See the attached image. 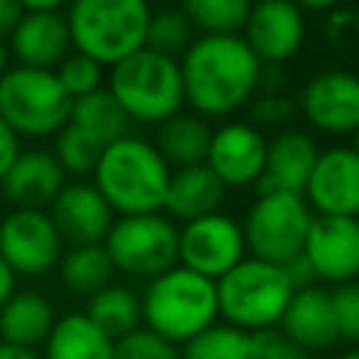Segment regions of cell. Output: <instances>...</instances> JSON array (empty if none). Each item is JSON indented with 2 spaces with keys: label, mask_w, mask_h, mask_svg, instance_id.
<instances>
[{
  "label": "cell",
  "mask_w": 359,
  "mask_h": 359,
  "mask_svg": "<svg viewBox=\"0 0 359 359\" xmlns=\"http://www.w3.org/2000/svg\"><path fill=\"white\" fill-rule=\"evenodd\" d=\"M62 238L48 210H8L0 219V258L14 275H45L62 261Z\"/></svg>",
  "instance_id": "obj_10"
},
{
  "label": "cell",
  "mask_w": 359,
  "mask_h": 359,
  "mask_svg": "<svg viewBox=\"0 0 359 359\" xmlns=\"http://www.w3.org/2000/svg\"><path fill=\"white\" fill-rule=\"evenodd\" d=\"M56 320L48 297L39 292H14L0 309V339L3 345L36 351L50 337Z\"/></svg>",
  "instance_id": "obj_23"
},
{
  "label": "cell",
  "mask_w": 359,
  "mask_h": 359,
  "mask_svg": "<svg viewBox=\"0 0 359 359\" xmlns=\"http://www.w3.org/2000/svg\"><path fill=\"white\" fill-rule=\"evenodd\" d=\"M115 272L132 278H160L180 266V230L163 213L121 216L104 238Z\"/></svg>",
  "instance_id": "obj_9"
},
{
  "label": "cell",
  "mask_w": 359,
  "mask_h": 359,
  "mask_svg": "<svg viewBox=\"0 0 359 359\" xmlns=\"http://www.w3.org/2000/svg\"><path fill=\"white\" fill-rule=\"evenodd\" d=\"M84 314L109 339H121V337H126V334H132V331H137L143 325L140 297L132 289L112 286V283L107 289L95 292L93 297H87Z\"/></svg>",
  "instance_id": "obj_27"
},
{
  "label": "cell",
  "mask_w": 359,
  "mask_h": 359,
  "mask_svg": "<svg viewBox=\"0 0 359 359\" xmlns=\"http://www.w3.org/2000/svg\"><path fill=\"white\" fill-rule=\"evenodd\" d=\"M48 216L59 238L67 241L70 247L104 244L109 227L115 224V213L107 205V199L98 194L93 182L84 180L67 182L48 208Z\"/></svg>",
  "instance_id": "obj_18"
},
{
  "label": "cell",
  "mask_w": 359,
  "mask_h": 359,
  "mask_svg": "<svg viewBox=\"0 0 359 359\" xmlns=\"http://www.w3.org/2000/svg\"><path fill=\"white\" fill-rule=\"evenodd\" d=\"M115 266L104 250V244H90V247H70L62 261H59V278L65 289L73 294L93 297L95 292L107 289L112 283Z\"/></svg>",
  "instance_id": "obj_28"
},
{
  "label": "cell",
  "mask_w": 359,
  "mask_h": 359,
  "mask_svg": "<svg viewBox=\"0 0 359 359\" xmlns=\"http://www.w3.org/2000/svg\"><path fill=\"white\" fill-rule=\"evenodd\" d=\"M353 149H356V154H359V132L353 135Z\"/></svg>",
  "instance_id": "obj_45"
},
{
  "label": "cell",
  "mask_w": 359,
  "mask_h": 359,
  "mask_svg": "<svg viewBox=\"0 0 359 359\" xmlns=\"http://www.w3.org/2000/svg\"><path fill=\"white\" fill-rule=\"evenodd\" d=\"M266 163V137L252 123H224L213 129L205 165L222 180L224 188H247L261 182Z\"/></svg>",
  "instance_id": "obj_17"
},
{
  "label": "cell",
  "mask_w": 359,
  "mask_h": 359,
  "mask_svg": "<svg viewBox=\"0 0 359 359\" xmlns=\"http://www.w3.org/2000/svg\"><path fill=\"white\" fill-rule=\"evenodd\" d=\"M185 104L196 115L224 118L244 107L261 84L264 65L238 36H196L180 56Z\"/></svg>",
  "instance_id": "obj_1"
},
{
  "label": "cell",
  "mask_w": 359,
  "mask_h": 359,
  "mask_svg": "<svg viewBox=\"0 0 359 359\" xmlns=\"http://www.w3.org/2000/svg\"><path fill=\"white\" fill-rule=\"evenodd\" d=\"M283 272H286V278H289V283H292L294 292L309 289V286H317V278H314V272H311V266H309V261H306L303 252L294 255L292 261H286L283 264Z\"/></svg>",
  "instance_id": "obj_38"
},
{
  "label": "cell",
  "mask_w": 359,
  "mask_h": 359,
  "mask_svg": "<svg viewBox=\"0 0 359 359\" xmlns=\"http://www.w3.org/2000/svg\"><path fill=\"white\" fill-rule=\"evenodd\" d=\"M280 328H283L280 337H286L303 353H317L339 342L334 309H331V292H325L323 286H309L294 292L280 317Z\"/></svg>",
  "instance_id": "obj_20"
},
{
  "label": "cell",
  "mask_w": 359,
  "mask_h": 359,
  "mask_svg": "<svg viewBox=\"0 0 359 359\" xmlns=\"http://www.w3.org/2000/svg\"><path fill=\"white\" fill-rule=\"evenodd\" d=\"M107 90L123 107L132 123L160 126L171 115L182 112L185 90L180 59L140 48L115 67H109Z\"/></svg>",
  "instance_id": "obj_5"
},
{
  "label": "cell",
  "mask_w": 359,
  "mask_h": 359,
  "mask_svg": "<svg viewBox=\"0 0 359 359\" xmlns=\"http://www.w3.org/2000/svg\"><path fill=\"white\" fill-rule=\"evenodd\" d=\"M22 8L25 14L8 36V50L20 67L56 70L73 48L67 17L62 14L59 0H25Z\"/></svg>",
  "instance_id": "obj_12"
},
{
  "label": "cell",
  "mask_w": 359,
  "mask_h": 359,
  "mask_svg": "<svg viewBox=\"0 0 359 359\" xmlns=\"http://www.w3.org/2000/svg\"><path fill=\"white\" fill-rule=\"evenodd\" d=\"M244 252H247V244H244L241 224L224 216L222 210L213 216L188 222L180 230V266L213 283L222 275H227L236 264H241Z\"/></svg>",
  "instance_id": "obj_11"
},
{
  "label": "cell",
  "mask_w": 359,
  "mask_h": 359,
  "mask_svg": "<svg viewBox=\"0 0 359 359\" xmlns=\"http://www.w3.org/2000/svg\"><path fill=\"white\" fill-rule=\"evenodd\" d=\"M196 39V31L182 8H160L151 11L149 28H146V48L163 56H182L191 42Z\"/></svg>",
  "instance_id": "obj_31"
},
{
  "label": "cell",
  "mask_w": 359,
  "mask_h": 359,
  "mask_svg": "<svg viewBox=\"0 0 359 359\" xmlns=\"http://www.w3.org/2000/svg\"><path fill=\"white\" fill-rule=\"evenodd\" d=\"M140 311L143 328L174 345H185L205 328L216 325V283L185 266H174L165 275L149 280L146 292L140 294Z\"/></svg>",
  "instance_id": "obj_3"
},
{
  "label": "cell",
  "mask_w": 359,
  "mask_h": 359,
  "mask_svg": "<svg viewBox=\"0 0 359 359\" xmlns=\"http://www.w3.org/2000/svg\"><path fill=\"white\" fill-rule=\"evenodd\" d=\"M317 157L320 149L309 135L297 129L278 132L272 140H266V163H264V177L258 182L261 191H283L303 196Z\"/></svg>",
  "instance_id": "obj_21"
},
{
  "label": "cell",
  "mask_w": 359,
  "mask_h": 359,
  "mask_svg": "<svg viewBox=\"0 0 359 359\" xmlns=\"http://www.w3.org/2000/svg\"><path fill=\"white\" fill-rule=\"evenodd\" d=\"M311 222L314 213L303 196L283 191H261L241 224L244 244L252 252L250 258L283 266L286 261L303 252Z\"/></svg>",
  "instance_id": "obj_8"
},
{
  "label": "cell",
  "mask_w": 359,
  "mask_h": 359,
  "mask_svg": "<svg viewBox=\"0 0 359 359\" xmlns=\"http://www.w3.org/2000/svg\"><path fill=\"white\" fill-rule=\"evenodd\" d=\"M42 359H115V339L95 328L84 311H73L56 320Z\"/></svg>",
  "instance_id": "obj_25"
},
{
  "label": "cell",
  "mask_w": 359,
  "mask_h": 359,
  "mask_svg": "<svg viewBox=\"0 0 359 359\" xmlns=\"http://www.w3.org/2000/svg\"><path fill=\"white\" fill-rule=\"evenodd\" d=\"M224 194H227V188L205 163L177 168V171H171L163 210H168V219H180L188 224V222L219 213Z\"/></svg>",
  "instance_id": "obj_22"
},
{
  "label": "cell",
  "mask_w": 359,
  "mask_h": 359,
  "mask_svg": "<svg viewBox=\"0 0 359 359\" xmlns=\"http://www.w3.org/2000/svg\"><path fill=\"white\" fill-rule=\"evenodd\" d=\"M303 255L317 280L342 286L359 278V219L314 216Z\"/></svg>",
  "instance_id": "obj_14"
},
{
  "label": "cell",
  "mask_w": 359,
  "mask_h": 359,
  "mask_svg": "<svg viewBox=\"0 0 359 359\" xmlns=\"http://www.w3.org/2000/svg\"><path fill=\"white\" fill-rule=\"evenodd\" d=\"M17 292V275L8 269V264L0 258V309H3V303L11 297Z\"/></svg>",
  "instance_id": "obj_41"
},
{
  "label": "cell",
  "mask_w": 359,
  "mask_h": 359,
  "mask_svg": "<svg viewBox=\"0 0 359 359\" xmlns=\"http://www.w3.org/2000/svg\"><path fill=\"white\" fill-rule=\"evenodd\" d=\"M331 309H334L337 337L359 348V280L337 286L331 292Z\"/></svg>",
  "instance_id": "obj_35"
},
{
  "label": "cell",
  "mask_w": 359,
  "mask_h": 359,
  "mask_svg": "<svg viewBox=\"0 0 359 359\" xmlns=\"http://www.w3.org/2000/svg\"><path fill=\"white\" fill-rule=\"evenodd\" d=\"M73 126H79L81 132H87L93 140H98L104 149L129 137L132 135V121L123 112V107L112 98V93L107 87H101L98 93H90L84 98L73 101L70 109V121Z\"/></svg>",
  "instance_id": "obj_26"
},
{
  "label": "cell",
  "mask_w": 359,
  "mask_h": 359,
  "mask_svg": "<svg viewBox=\"0 0 359 359\" xmlns=\"http://www.w3.org/2000/svg\"><path fill=\"white\" fill-rule=\"evenodd\" d=\"M168 180L171 168L154 143L135 135L107 146L93 171V185L107 199L112 213L121 216L160 213L165 205Z\"/></svg>",
  "instance_id": "obj_2"
},
{
  "label": "cell",
  "mask_w": 359,
  "mask_h": 359,
  "mask_svg": "<svg viewBox=\"0 0 359 359\" xmlns=\"http://www.w3.org/2000/svg\"><path fill=\"white\" fill-rule=\"evenodd\" d=\"M6 70H8V45L0 39V79H3Z\"/></svg>",
  "instance_id": "obj_43"
},
{
  "label": "cell",
  "mask_w": 359,
  "mask_h": 359,
  "mask_svg": "<svg viewBox=\"0 0 359 359\" xmlns=\"http://www.w3.org/2000/svg\"><path fill=\"white\" fill-rule=\"evenodd\" d=\"M306 36L303 8L289 0H264L250 8L244 22V42L261 65H280L292 59Z\"/></svg>",
  "instance_id": "obj_16"
},
{
  "label": "cell",
  "mask_w": 359,
  "mask_h": 359,
  "mask_svg": "<svg viewBox=\"0 0 359 359\" xmlns=\"http://www.w3.org/2000/svg\"><path fill=\"white\" fill-rule=\"evenodd\" d=\"M337 359H359V348H351V351H345V353H339Z\"/></svg>",
  "instance_id": "obj_44"
},
{
  "label": "cell",
  "mask_w": 359,
  "mask_h": 359,
  "mask_svg": "<svg viewBox=\"0 0 359 359\" xmlns=\"http://www.w3.org/2000/svg\"><path fill=\"white\" fill-rule=\"evenodd\" d=\"M182 359H261L258 337L233 325H210L180 348Z\"/></svg>",
  "instance_id": "obj_29"
},
{
  "label": "cell",
  "mask_w": 359,
  "mask_h": 359,
  "mask_svg": "<svg viewBox=\"0 0 359 359\" xmlns=\"http://www.w3.org/2000/svg\"><path fill=\"white\" fill-rule=\"evenodd\" d=\"M115 359H182V356H180V345L140 325L137 331L115 339Z\"/></svg>",
  "instance_id": "obj_34"
},
{
  "label": "cell",
  "mask_w": 359,
  "mask_h": 359,
  "mask_svg": "<svg viewBox=\"0 0 359 359\" xmlns=\"http://www.w3.org/2000/svg\"><path fill=\"white\" fill-rule=\"evenodd\" d=\"M297 112V104L280 93H266V95H258L250 107V118H252V126L261 132V126H280L286 123L292 115Z\"/></svg>",
  "instance_id": "obj_36"
},
{
  "label": "cell",
  "mask_w": 359,
  "mask_h": 359,
  "mask_svg": "<svg viewBox=\"0 0 359 359\" xmlns=\"http://www.w3.org/2000/svg\"><path fill=\"white\" fill-rule=\"evenodd\" d=\"M101 154H104V146L98 140H93L87 132H81L79 126L67 123L56 132L53 157H56V163L62 165L65 174H76V177L93 174Z\"/></svg>",
  "instance_id": "obj_32"
},
{
  "label": "cell",
  "mask_w": 359,
  "mask_h": 359,
  "mask_svg": "<svg viewBox=\"0 0 359 359\" xmlns=\"http://www.w3.org/2000/svg\"><path fill=\"white\" fill-rule=\"evenodd\" d=\"M53 73L73 101L84 98L90 93H98L104 87V67L84 53H70Z\"/></svg>",
  "instance_id": "obj_33"
},
{
  "label": "cell",
  "mask_w": 359,
  "mask_h": 359,
  "mask_svg": "<svg viewBox=\"0 0 359 359\" xmlns=\"http://www.w3.org/2000/svg\"><path fill=\"white\" fill-rule=\"evenodd\" d=\"M73 98L53 70L8 67L0 79V118L17 137H56L67 126Z\"/></svg>",
  "instance_id": "obj_7"
},
{
  "label": "cell",
  "mask_w": 359,
  "mask_h": 359,
  "mask_svg": "<svg viewBox=\"0 0 359 359\" xmlns=\"http://www.w3.org/2000/svg\"><path fill=\"white\" fill-rule=\"evenodd\" d=\"M180 8L202 36H238L252 6L247 0H185Z\"/></svg>",
  "instance_id": "obj_30"
},
{
  "label": "cell",
  "mask_w": 359,
  "mask_h": 359,
  "mask_svg": "<svg viewBox=\"0 0 359 359\" xmlns=\"http://www.w3.org/2000/svg\"><path fill=\"white\" fill-rule=\"evenodd\" d=\"M25 8L20 0H0V39L6 42V36L14 34V28L20 25Z\"/></svg>",
  "instance_id": "obj_40"
},
{
  "label": "cell",
  "mask_w": 359,
  "mask_h": 359,
  "mask_svg": "<svg viewBox=\"0 0 359 359\" xmlns=\"http://www.w3.org/2000/svg\"><path fill=\"white\" fill-rule=\"evenodd\" d=\"M292 294L294 289L283 266L258 258H244L216 280L219 317L247 334H261L280 325Z\"/></svg>",
  "instance_id": "obj_6"
},
{
  "label": "cell",
  "mask_w": 359,
  "mask_h": 359,
  "mask_svg": "<svg viewBox=\"0 0 359 359\" xmlns=\"http://www.w3.org/2000/svg\"><path fill=\"white\" fill-rule=\"evenodd\" d=\"M303 118L325 135L359 132V76L348 70H323L311 76L297 98Z\"/></svg>",
  "instance_id": "obj_13"
},
{
  "label": "cell",
  "mask_w": 359,
  "mask_h": 359,
  "mask_svg": "<svg viewBox=\"0 0 359 359\" xmlns=\"http://www.w3.org/2000/svg\"><path fill=\"white\" fill-rule=\"evenodd\" d=\"M0 345H3V339H0Z\"/></svg>",
  "instance_id": "obj_46"
},
{
  "label": "cell",
  "mask_w": 359,
  "mask_h": 359,
  "mask_svg": "<svg viewBox=\"0 0 359 359\" xmlns=\"http://www.w3.org/2000/svg\"><path fill=\"white\" fill-rule=\"evenodd\" d=\"M258 337V351L261 359H311L309 353H303L300 348H294L286 337L275 334V331H261Z\"/></svg>",
  "instance_id": "obj_37"
},
{
  "label": "cell",
  "mask_w": 359,
  "mask_h": 359,
  "mask_svg": "<svg viewBox=\"0 0 359 359\" xmlns=\"http://www.w3.org/2000/svg\"><path fill=\"white\" fill-rule=\"evenodd\" d=\"M65 185L67 174L53 151L25 149L0 180V194L11 202V210H48Z\"/></svg>",
  "instance_id": "obj_19"
},
{
  "label": "cell",
  "mask_w": 359,
  "mask_h": 359,
  "mask_svg": "<svg viewBox=\"0 0 359 359\" xmlns=\"http://www.w3.org/2000/svg\"><path fill=\"white\" fill-rule=\"evenodd\" d=\"M20 137L11 132V126L0 118V180L6 177V171L11 168V163L20 157Z\"/></svg>",
  "instance_id": "obj_39"
},
{
  "label": "cell",
  "mask_w": 359,
  "mask_h": 359,
  "mask_svg": "<svg viewBox=\"0 0 359 359\" xmlns=\"http://www.w3.org/2000/svg\"><path fill=\"white\" fill-rule=\"evenodd\" d=\"M0 359H42L36 351L28 348H14V345H0Z\"/></svg>",
  "instance_id": "obj_42"
},
{
  "label": "cell",
  "mask_w": 359,
  "mask_h": 359,
  "mask_svg": "<svg viewBox=\"0 0 359 359\" xmlns=\"http://www.w3.org/2000/svg\"><path fill=\"white\" fill-rule=\"evenodd\" d=\"M210 137H213V129L202 115L177 112L157 126L154 149L168 163V168L177 171L188 165H202L208 160Z\"/></svg>",
  "instance_id": "obj_24"
},
{
  "label": "cell",
  "mask_w": 359,
  "mask_h": 359,
  "mask_svg": "<svg viewBox=\"0 0 359 359\" xmlns=\"http://www.w3.org/2000/svg\"><path fill=\"white\" fill-rule=\"evenodd\" d=\"M314 216L359 219V154L353 146H331L320 151L303 191Z\"/></svg>",
  "instance_id": "obj_15"
},
{
  "label": "cell",
  "mask_w": 359,
  "mask_h": 359,
  "mask_svg": "<svg viewBox=\"0 0 359 359\" xmlns=\"http://www.w3.org/2000/svg\"><path fill=\"white\" fill-rule=\"evenodd\" d=\"M65 17L76 53L90 56L101 67H115L146 48L151 11L143 0H79Z\"/></svg>",
  "instance_id": "obj_4"
}]
</instances>
